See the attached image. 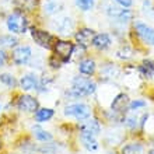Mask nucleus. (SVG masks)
<instances>
[{"instance_id": "nucleus-1", "label": "nucleus", "mask_w": 154, "mask_h": 154, "mask_svg": "<svg viewBox=\"0 0 154 154\" xmlns=\"http://www.w3.org/2000/svg\"><path fill=\"white\" fill-rule=\"evenodd\" d=\"M97 88L95 83H93L88 79H84V77H74L73 79V87L70 90L69 95H73V97H81V95H90L93 94Z\"/></svg>"}, {"instance_id": "nucleus-2", "label": "nucleus", "mask_w": 154, "mask_h": 154, "mask_svg": "<svg viewBox=\"0 0 154 154\" xmlns=\"http://www.w3.org/2000/svg\"><path fill=\"white\" fill-rule=\"evenodd\" d=\"M7 28L10 32L24 34L25 29H27V20H25V17L18 11L10 14L7 18Z\"/></svg>"}, {"instance_id": "nucleus-3", "label": "nucleus", "mask_w": 154, "mask_h": 154, "mask_svg": "<svg viewBox=\"0 0 154 154\" xmlns=\"http://www.w3.org/2000/svg\"><path fill=\"white\" fill-rule=\"evenodd\" d=\"M53 48H55L56 57L60 59L62 63H66V62H69L70 56H72V53H73L74 46L69 41H56L55 45H53Z\"/></svg>"}, {"instance_id": "nucleus-4", "label": "nucleus", "mask_w": 154, "mask_h": 154, "mask_svg": "<svg viewBox=\"0 0 154 154\" xmlns=\"http://www.w3.org/2000/svg\"><path fill=\"white\" fill-rule=\"evenodd\" d=\"M80 133L81 137H97L100 132H101V126L98 123L97 119H87V121L81 122L80 125Z\"/></svg>"}, {"instance_id": "nucleus-5", "label": "nucleus", "mask_w": 154, "mask_h": 154, "mask_svg": "<svg viewBox=\"0 0 154 154\" xmlns=\"http://www.w3.org/2000/svg\"><path fill=\"white\" fill-rule=\"evenodd\" d=\"M65 114L67 116H73L79 121H83V119L90 116V108L84 104H73V105L66 106Z\"/></svg>"}, {"instance_id": "nucleus-6", "label": "nucleus", "mask_w": 154, "mask_h": 154, "mask_svg": "<svg viewBox=\"0 0 154 154\" xmlns=\"http://www.w3.org/2000/svg\"><path fill=\"white\" fill-rule=\"evenodd\" d=\"M134 29H136L139 37L142 38L146 44L154 45V29L151 27H149L142 21H137V23H134Z\"/></svg>"}, {"instance_id": "nucleus-7", "label": "nucleus", "mask_w": 154, "mask_h": 154, "mask_svg": "<svg viewBox=\"0 0 154 154\" xmlns=\"http://www.w3.org/2000/svg\"><path fill=\"white\" fill-rule=\"evenodd\" d=\"M32 39L37 42L38 45H41L42 48L51 49L53 44V37L49 32L41 31V29H34L32 31Z\"/></svg>"}, {"instance_id": "nucleus-8", "label": "nucleus", "mask_w": 154, "mask_h": 154, "mask_svg": "<svg viewBox=\"0 0 154 154\" xmlns=\"http://www.w3.org/2000/svg\"><path fill=\"white\" fill-rule=\"evenodd\" d=\"M31 59V48L29 46H18L13 51V60L16 65H25Z\"/></svg>"}, {"instance_id": "nucleus-9", "label": "nucleus", "mask_w": 154, "mask_h": 154, "mask_svg": "<svg viewBox=\"0 0 154 154\" xmlns=\"http://www.w3.org/2000/svg\"><path fill=\"white\" fill-rule=\"evenodd\" d=\"M17 106L20 111H25V112H35L38 109V101L31 95H21L18 98Z\"/></svg>"}, {"instance_id": "nucleus-10", "label": "nucleus", "mask_w": 154, "mask_h": 154, "mask_svg": "<svg viewBox=\"0 0 154 154\" xmlns=\"http://www.w3.org/2000/svg\"><path fill=\"white\" fill-rule=\"evenodd\" d=\"M93 38H94V31L88 28H83L76 34V39L81 46H87L90 42H93Z\"/></svg>"}, {"instance_id": "nucleus-11", "label": "nucleus", "mask_w": 154, "mask_h": 154, "mask_svg": "<svg viewBox=\"0 0 154 154\" xmlns=\"http://www.w3.org/2000/svg\"><path fill=\"white\" fill-rule=\"evenodd\" d=\"M55 28L60 34L67 35V34H70L72 28H73V21H72V18H69V17H62V18L57 20L56 24H55Z\"/></svg>"}, {"instance_id": "nucleus-12", "label": "nucleus", "mask_w": 154, "mask_h": 154, "mask_svg": "<svg viewBox=\"0 0 154 154\" xmlns=\"http://www.w3.org/2000/svg\"><path fill=\"white\" fill-rule=\"evenodd\" d=\"M37 84H38L37 76H34V74H27V76H24L20 80V85H21V88L24 90V91L35 90L37 88Z\"/></svg>"}, {"instance_id": "nucleus-13", "label": "nucleus", "mask_w": 154, "mask_h": 154, "mask_svg": "<svg viewBox=\"0 0 154 154\" xmlns=\"http://www.w3.org/2000/svg\"><path fill=\"white\" fill-rule=\"evenodd\" d=\"M128 102H129L128 95L119 94V95L115 97L114 102H112V109H114L115 112H123V111L126 109V106H128Z\"/></svg>"}, {"instance_id": "nucleus-14", "label": "nucleus", "mask_w": 154, "mask_h": 154, "mask_svg": "<svg viewBox=\"0 0 154 154\" xmlns=\"http://www.w3.org/2000/svg\"><path fill=\"white\" fill-rule=\"evenodd\" d=\"M93 45L98 49H106L111 45L109 35H108V34H98V35H94Z\"/></svg>"}, {"instance_id": "nucleus-15", "label": "nucleus", "mask_w": 154, "mask_h": 154, "mask_svg": "<svg viewBox=\"0 0 154 154\" xmlns=\"http://www.w3.org/2000/svg\"><path fill=\"white\" fill-rule=\"evenodd\" d=\"M79 70H80V73L90 76V74H93L94 70H95V63H94V60H91V59L81 60L80 65H79Z\"/></svg>"}, {"instance_id": "nucleus-16", "label": "nucleus", "mask_w": 154, "mask_h": 154, "mask_svg": "<svg viewBox=\"0 0 154 154\" xmlns=\"http://www.w3.org/2000/svg\"><path fill=\"white\" fill-rule=\"evenodd\" d=\"M139 70H140L142 76H144V77L153 76V73H154V63L151 60H144L142 65L139 66Z\"/></svg>"}, {"instance_id": "nucleus-17", "label": "nucleus", "mask_w": 154, "mask_h": 154, "mask_svg": "<svg viewBox=\"0 0 154 154\" xmlns=\"http://www.w3.org/2000/svg\"><path fill=\"white\" fill-rule=\"evenodd\" d=\"M122 154H143V146L139 143H130L122 149Z\"/></svg>"}, {"instance_id": "nucleus-18", "label": "nucleus", "mask_w": 154, "mask_h": 154, "mask_svg": "<svg viewBox=\"0 0 154 154\" xmlns=\"http://www.w3.org/2000/svg\"><path fill=\"white\" fill-rule=\"evenodd\" d=\"M32 132H34L35 139H37V140H39V142H48V140H51V139H52V136H51L46 130L41 129L39 126H34Z\"/></svg>"}, {"instance_id": "nucleus-19", "label": "nucleus", "mask_w": 154, "mask_h": 154, "mask_svg": "<svg viewBox=\"0 0 154 154\" xmlns=\"http://www.w3.org/2000/svg\"><path fill=\"white\" fill-rule=\"evenodd\" d=\"M53 116V109L51 108H44V109H39L37 111V114H35V121L37 122H45L51 119Z\"/></svg>"}, {"instance_id": "nucleus-20", "label": "nucleus", "mask_w": 154, "mask_h": 154, "mask_svg": "<svg viewBox=\"0 0 154 154\" xmlns=\"http://www.w3.org/2000/svg\"><path fill=\"white\" fill-rule=\"evenodd\" d=\"M17 38L13 35H2L0 37V48H13L17 45Z\"/></svg>"}, {"instance_id": "nucleus-21", "label": "nucleus", "mask_w": 154, "mask_h": 154, "mask_svg": "<svg viewBox=\"0 0 154 154\" xmlns=\"http://www.w3.org/2000/svg\"><path fill=\"white\" fill-rule=\"evenodd\" d=\"M59 7H60V4L57 3V2H55V0H48L46 3H45V13L46 14H53V13H56L57 10H59Z\"/></svg>"}, {"instance_id": "nucleus-22", "label": "nucleus", "mask_w": 154, "mask_h": 154, "mask_svg": "<svg viewBox=\"0 0 154 154\" xmlns=\"http://www.w3.org/2000/svg\"><path fill=\"white\" fill-rule=\"evenodd\" d=\"M81 140H83V144H84V147L87 150L95 151L98 149V143L95 142L94 137H81Z\"/></svg>"}, {"instance_id": "nucleus-23", "label": "nucleus", "mask_w": 154, "mask_h": 154, "mask_svg": "<svg viewBox=\"0 0 154 154\" xmlns=\"http://www.w3.org/2000/svg\"><path fill=\"white\" fill-rule=\"evenodd\" d=\"M77 7L81 8L83 11H88L94 6V0H76Z\"/></svg>"}, {"instance_id": "nucleus-24", "label": "nucleus", "mask_w": 154, "mask_h": 154, "mask_svg": "<svg viewBox=\"0 0 154 154\" xmlns=\"http://www.w3.org/2000/svg\"><path fill=\"white\" fill-rule=\"evenodd\" d=\"M0 81L3 83V84L8 85V87H14V84H16V80H14V77L11 76V74L8 73H4L0 76Z\"/></svg>"}, {"instance_id": "nucleus-25", "label": "nucleus", "mask_w": 154, "mask_h": 154, "mask_svg": "<svg viewBox=\"0 0 154 154\" xmlns=\"http://www.w3.org/2000/svg\"><path fill=\"white\" fill-rule=\"evenodd\" d=\"M125 125L128 126V128H136V125H137V118L134 116V115H128V116L125 118Z\"/></svg>"}, {"instance_id": "nucleus-26", "label": "nucleus", "mask_w": 154, "mask_h": 154, "mask_svg": "<svg viewBox=\"0 0 154 154\" xmlns=\"http://www.w3.org/2000/svg\"><path fill=\"white\" fill-rule=\"evenodd\" d=\"M143 106H146V102L142 101V100H137V101H132V102H130L129 108L132 111H134V109H137V108H143Z\"/></svg>"}, {"instance_id": "nucleus-27", "label": "nucleus", "mask_w": 154, "mask_h": 154, "mask_svg": "<svg viewBox=\"0 0 154 154\" xmlns=\"http://www.w3.org/2000/svg\"><path fill=\"white\" fill-rule=\"evenodd\" d=\"M116 3H119L121 6H123V7H129V6H132V0H115Z\"/></svg>"}, {"instance_id": "nucleus-28", "label": "nucleus", "mask_w": 154, "mask_h": 154, "mask_svg": "<svg viewBox=\"0 0 154 154\" xmlns=\"http://www.w3.org/2000/svg\"><path fill=\"white\" fill-rule=\"evenodd\" d=\"M6 63V53H4V51H2L0 49V67Z\"/></svg>"}, {"instance_id": "nucleus-29", "label": "nucleus", "mask_w": 154, "mask_h": 154, "mask_svg": "<svg viewBox=\"0 0 154 154\" xmlns=\"http://www.w3.org/2000/svg\"><path fill=\"white\" fill-rule=\"evenodd\" d=\"M149 154H154V149H153V150H150V153H149Z\"/></svg>"}]
</instances>
